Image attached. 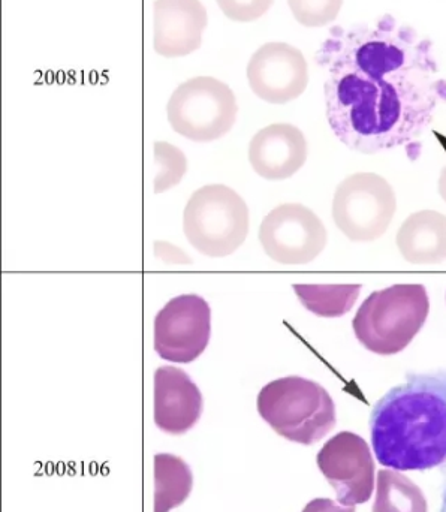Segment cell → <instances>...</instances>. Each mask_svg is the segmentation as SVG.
Returning <instances> with one entry per match:
<instances>
[{
  "label": "cell",
  "mask_w": 446,
  "mask_h": 512,
  "mask_svg": "<svg viewBox=\"0 0 446 512\" xmlns=\"http://www.w3.org/2000/svg\"><path fill=\"white\" fill-rule=\"evenodd\" d=\"M307 141L297 126L274 123L261 129L249 144V161L258 176L285 180L303 168Z\"/></svg>",
  "instance_id": "obj_14"
},
{
  "label": "cell",
  "mask_w": 446,
  "mask_h": 512,
  "mask_svg": "<svg viewBox=\"0 0 446 512\" xmlns=\"http://www.w3.org/2000/svg\"><path fill=\"white\" fill-rule=\"evenodd\" d=\"M429 312L426 286L400 283L370 294L358 309L352 328L367 351L396 355L423 330Z\"/></svg>",
  "instance_id": "obj_3"
},
{
  "label": "cell",
  "mask_w": 446,
  "mask_h": 512,
  "mask_svg": "<svg viewBox=\"0 0 446 512\" xmlns=\"http://www.w3.org/2000/svg\"><path fill=\"white\" fill-rule=\"evenodd\" d=\"M156 165L161 170L156 174L155 192L168 191L179 185L186 173V156L177 147L168 143H155Z\"/></svg>",
  "instance_id": "obj_19"
},
{
  "label": "cell",
  "mask_w": 446,
  "mask_h": 512,
  "mask_svg": "<svg viewBox=\"0 0 446 512\" xmlns=\"http://www.w3.org/2000/svg\"><path fill=\"white\" fill-rule=\"evenodd\" d=\"M303 512H355V507H340L330 499H313Z\"/></svg>",
  "instance_id": "obj_22"
},
{
  "label": "cell",
  "mask_w": 446,
  "mask_h": 512,
  "mask_svg": "<svg viewBox=\"0 0 446 512\" xmlns=\"http://www.w3.org/2000/svg\"><path fill=\"white\" fill-rule=\"evenodd\" d=\"M203 394L191 376L173 366L155 372V423L162 432L183 435L200 420Z\"/></svg>",
  "instance_id": "obj_13"
},
{
  "label": "cell",
  "mask_w": 446,
  "mask_h": 512,
  "mask_svg": "<svg viewBox=\"0 0 446 512\" xmlns=\"http://www.w3.org/2000/svg\"><path fill=\"white\" fill-rule=\"evenodd\" d=\"M250 89L268 104L283 105L300 98L309 83V66L298 48L268 42L247 63Z\"/></svg>",
  "instance_id": "obj_11"
},
{
  "label": "cell",
  "mask_w": 446,
  "mask_h": 512,
  "mask_svg": "<svg viewBox=\"0 0 446 512\" xmlns=\"http://www.w3.org/2000/svg\"><path fill=\"white\" fill-rule=\"evenodd\" d=\"M209 23L200 0H155L153 3V47L161 56H188L201 47Z\"/></svg>",
  "instance_id": "obj_12"
},
{
  "label": "cell",
  "mask_w": 446,
  "mask_h": 512,
  "mask_svg": "<svg viewBox=\"0 0 446 512\" xmlns=\"http://www.w3.org/2000/svg\"><path fill=\"white\" fill-rule=\"evenodd\" d=\"M316 462L343 507H355L372 498L375 460L361 436L339 433L322 447Z\"/></svg>",
  "instance_id": "obj_10"
},
{
  "label": "cell",
  "mask_w": 446,
  "mask_h": 512,
  "mask_svg": "<svg viewBox=\"0 0 446 512\" xmlns=\"http://www.w3.org/2000/svg\"><path fill=\"white\" fill-rule=\"evenodd\" d=\"M396 210L393 186L375 173L346 177L334 194V222L351 242H375L384 236Z\"/></svg>",
  "instance_id": "obj_7"
},
{
  "label": "cell",
  "mask_w": 446,
  "mask_h": 512,
  "mask_svg": "<svg viewBox=\"0 0 446 512\" xmlns=\"http://www.w3.org/2000/svg\"><path fill=\"white\" fill-rule=\"evenodd\" d=\"M396 242L411 264H441L446 259V216L435 210L414 213L403 222Z\"/></svg>",
  "instance_id": "obj_15"
},
{
  "label": "cell",
  "mask_w": 446,
  "mask_h": 512,
  "mask_svg": "<svg viewBox=\"0 0 446 512\" xmlns=\"http://www.w3.org/2000/svg\"><path fill=\"white\" fill-rule=\"evenodd\" d=\"M321 219L303 204H282L271 210L259 228L265 254L285 265L309 264L327 246Z\"/></svg>",
  "instance_id": "obj_9"
},
{
  "label": "cell",
  "mask_w": 446,
  "mask_h": 512,
  "mask_svg": "<svg viewBox=\"0 0 446 512\" xmlns=\"http://www.w3.org/2000/svg\"><path fill=\"white\" fill-rule=\"evenodd\" d=\"M274 0H216L229 20L250 23L258 20L273 5Z\"/></svg>",
  "instance_id": "obj_21"
},
{
  "label": "cell",
  "mask_w": 446,
  "mask_h": 512,
  "mask_svg": "<svg viewBox=\"0 0 446 512\" xmlns=\"http://www.w3.org/2000/svg\"><path fill=\"white\" fill-rule=\"evenodd\" d=\"M372 444L382 466L427 471L446 466V370L409 375L372 411Z\"/></svg>",
  "instance_id": "obj_2"
},
{
  "label": "cell",
  "mask_w": 446,
  "mask_h": 512,
  "mask_svg": "<svg viewBox=\"0 0 446 512\" xmlns=\"http://www.w3.org/2000/svg\"><path fill=\"white\" fill-rule=\"evenodd\" d=\"M186 239L200 254L223 258L234 254L249 233V209L225 185H207L189 198L183 215Z\"/></svg>",
  "instance_id": "obj_5"
},
{
  "label": "cell",
  "mask_w": 446,
  "mask_h": 512,
  "mask_svg": "<svg viewBox=\"0 0 446 512\" xmlns=\"http://www.w3.org/2000/svg\"><path fill=\"white\" fill-rule=\"evenodd\" d=\"M295 294L309 312L322 318H340L351 312L361 285H294Z\"/></svg>",
  "instance_id": "obj_18"
},
{
  "label": "cell",
  "mask_w": 446,
  "mask_h": 512,
  "mask_svg": "<svg viewBox=\"0 0 446 512\" xmlns=\"http://www.w3.org/2000/svg\"><path fill=\"white\" fill-rule=\"evenodd\" d=\"M373 512H427V501L423 490L400 471L382 469Z\"/></svg>",
  "instance_id": "obj_17"
},
{
  "label": "cell",
  "mask_w": 446,
  "mask_h": 512,
  "mask_svg": "<svg viewBox=\"0 0 446 512\" xmlns=\"http://www.w3.org/2000/svg\"><path fill=\"white\" fill-rule=\"evenodd\" d=\"M316 60L328 72L330 128L355 152L373 155L412 143L446 101L432 41L393 15L351 29L334 27Z\"/></svg>",
  "instance_id": "obj_1"
},
{
  "label": "cell",
  "mask_w": 446,
  "mask_h": 512,
  "mask_svg": "<svg viewBox=\"0 0 446 512\" xmlns=\"http://www.w3.org/2000/svg\"><path fill=\"white\" fill-rule=\"evenodd\" d=\"M298 23L306 27H324L339 17L343 0H288Z\"/></svg>",
  "instance_id": "obj_20"
},
{
  "label": "cell",
  "mask_w": 446,
  "mask_h": 512,
  "mask_svg": "<svg viewBox=\"0 0 446 512\" xmlns=\"http://www.w3.org/2000/svg\"><path fill=\"white\" fill-rule=\"evenodd\" d=\"M194 486L191 468L173 454L155 456V512H170L180 507Z\"/></svg>",
  "instance_id": "obj_16"
},
{
  "label": "cell",
  "mask_w": 446,
  "mask_h": 512,
  "mask_svg": "<svg viewBox=\"0 0 446 512\" xmlns=\"http://www.w3.org/2000/svg\"><path fill=\"white\" fill-rule=\"evenodd\" d=\"M439 194H441L442 200L446 203V167H444L441 177H439Z\"/></svg>",
  "instance_id": "obj_23"
},
{
  "label": "cell",
  "mask_w": 446,
  "mask_h": 512,
  "mask_svg": "<svg viewBox=\"0 0 446 512\" xmlns=\"http://www.w3.org/2000/svg\"><path fill=\"white\" fill-rule=\"evenodd\" d=\"M237 111L231 87L213 77H195L180 84L167 105L171 128L198 143H209L228 134Z\"/></svg>",
  "instance_id": "obj_6"
},
{
  "label": "cell",
  "mask_w": 446,
  "mask_h": 512,
  "mask_svg": "<svg viewBox=\"0 0 446 512\" xmlns=\"http://www.w3.org/2000/svg\"><path fill=\"white\" fill-rule=\"evenodd\" d=\"M256 406L274 432L297 444H315L336 426V405L328 391L301 376H285L265 385Z\"/></svg>",
  "instance_id": "obj_4"
},
{
  "label": "cell",
  "mask_w": 446,
  "mask_h": 512,
  "mask_svg": "<svg viewBox=\"0 0 446 512\" xmlns=\"http://www.w3.org/2000/svg\"><path fill=\"white\" fill-rule=\"evenodd\" d=\"M442 512H446V487L444 492V502H442Z\"/></svg>",
  "instance_id": "obj_24"
},
{
  "label": "cell",
  "mask_w": 446,
  "mask_h": 512,
  "mask_svg": "<svg viewBox=\"0 0 446 512\" xmlns=\"http://www.w3.org/2000/svg\"><path fill=\"white\" fill-rule=\"evenodd\" d=\"M212 336V310L197 294L173 298L155 318V351L171 363L188 364L197 360Z\"/></svg>",
  "instance_id": "obj_8"
}]
</instances>
